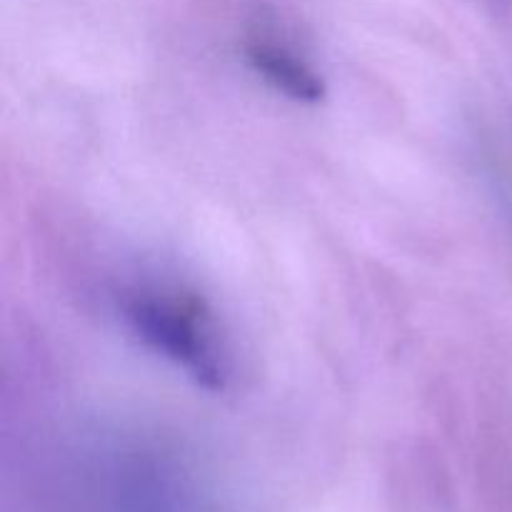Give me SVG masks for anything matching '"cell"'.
Segmentation results:
<instances>
[{
    "label": "cell",
    "instance_id": "6da1fadb",
    "mask_svg": "<svg viewBox=\"0 0 512 512\" xmlns=\"http://www.w3.org/2000/svg\"><path fill=\"white\" fill-rule=\"evenodd\" d=\"M125 318L135 333L153 345L158 353L190 370L195 380L208 390L225 388L223 355L215 348L210 318L203 303L193 295L138 293L123 305Z\"/></svg>",
    "mask_w": 512,
    "mask_h": 512
},
{
    "label": "cell",
    "instance_id": "7a4b0ae2",
    "mask_svg": "<svg viewBox=\"0 0 512 512\" xmlns=\"http://www.w3.org/2000/svg\"><path fill=\"white\" fill-rule=\"evenodd\" d=\"M248 60L270 85L283 90L290 98L303 100V103L323 100L325 83L320 80V75L313 68H308L303 60L290 55L288 50L278 48V45L253 43L248 48Z\"/></svg>",
    "mask_w": 512,
    "mask_h": 512
}]
</instances>
